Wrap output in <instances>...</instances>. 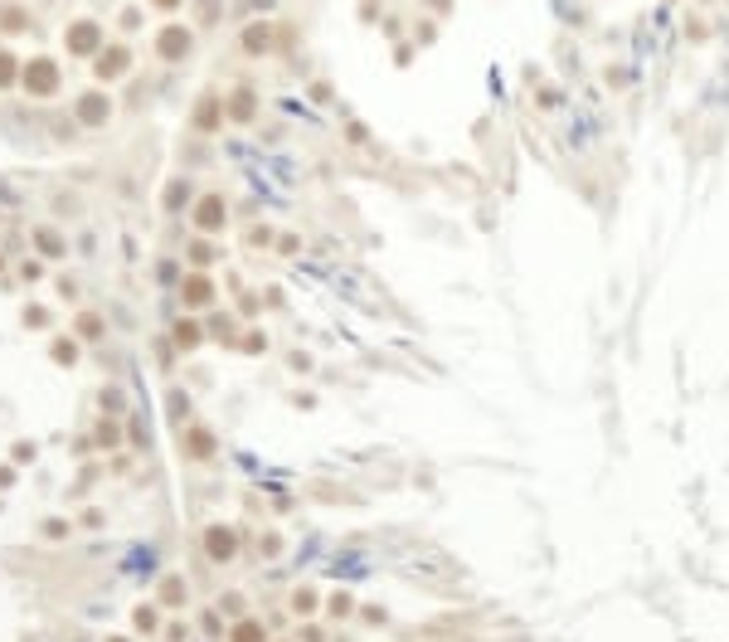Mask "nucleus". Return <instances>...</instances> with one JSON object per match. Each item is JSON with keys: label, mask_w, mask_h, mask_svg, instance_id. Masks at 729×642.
<instances>
[{"label": "nucleus", "mask_w": 729, "mask_h": 642, "mask_svg": "<svg viewBox=\"0 0 729 642\" xmlns=\"http://www.w3.org/2000/svg\"><path fill=\"white\" fill-rule=\"evenodd\" d=\"M20 88H25L29 98H58V88H63V68H58V58H49V54L25 58V68H20Z\"/></svg>", "instance_id": "1"}, {"label": "nucleus", "mask_w": 729, "mask_h": 642, "mask_svg": "<svg viewBox=\"0 0 729 642\" xmlns=\"http://www.w3.org/2000/svg\"><path fill=\"white\" fill-rule=\"evenodd\" d=\"M103 44H108V29L98 25L93 15H78V20L63 25V49H68V58H93Z\"/></svg>", "instance_id": "2"}, {"label": "nucleus", "mask_w": 729, "mask_h": 642, "mask_svg": "<svg viewBox=\"0 0 729 642\" xmlns=\"http://www.w3.org/2000/svg\"><path fill=\"white\" fill-rule=\"evenodd\" d=\"M93 63V78H98V88H108L117 83V78H127V68H132V44H122V39H108L98 54L88 58Z\"/></svg>", "instance_id": "3"}, {"label": "nucleus", "mask_w": 729, "mask_h": 642, "mask_svg": "<svg viewBox=\"0 0 729 642\" xmlns=\"http://www.w3.org/2000/svg\"><path fill=\"white\" fill-rule=\"evenodd\" d=\"M190 224L200 229V234H219L224 224H229V200L224 190H205V195L190 204Z\"/></svg>", "instance_id": "4"}, {"label": "nucleus", "mask_w": 729, "mask_h": 642, "mask_svg": "<svg viewBox=\"0 0 729 642\" xmlns=\"http://www.w3.org/2000/svg\"><path fill=\"white\" fill-rule=\"evenodd\" d=\"M190 54H195V29L190 25H175V20H170V25L156 29V58H161V63H180V58H190Z\"/></svg>", "instance_id": "5"}, {"label": "nucleus", "mask_w": 729, "mask_h": 642, "mask_svg": "<svg viewBox=\"0 0 729 642\" xmlns=\"http://www.w3.org/2000/svg\"><path fill=\"white\" fill-rule=\"evenodd\" d=\"M112 112H117V108H112L108 88H88V93H78V103H73V117H78V127H88V132L108 127Z\"/></svg>", "instance_id": "6"}, {"label": "nucleus", "mask_w": 729, "mask_h": 642, "mask_svg": "<svg viewBox=\"0 0 729 642\" xmlns=\"http://www.w3.org/2000/svg\"><path fill=\"white\" fill-rule=\"evenodd\" d=\"M224 117H229V112H224V93H219V88H205V93L195 98L190 127H195L200 137H210V132H219V127H224Z\"/></svg>", "instance_id": "7"}, {"label": "nucleus", "mask_w": 729, "mask_h": 642, "mask_svg": "<svg viewBox=\"0 0 729 642\" xmlns=\"http://www.w3.org/2000/svg\"><path fill=\"white\" fill-rule=\"evenodd\" d=\"M200 545H205V555L214 559V564H229V559L239 555V531L234 526H205V535H200Z\"/></svg>", "instance_id": "8"}, {"label": "nucleus", "mask_w": 729, "mask_h": 642, "mask_svg": "<svg viewBox=\"0 0 729 642\" xmlns=\"http://www.w3.org/2000/svg\"><path fill=\"white\" fill-rule=\"evenodd\" d=\"M180 297H185L190 311L210 307V302H214V282H210V273H185V278H180Z\"/></svg>", "instance_id": "9"}, {"label": "nucleus", "mask_w": 729, "mask_h": 642, "mask_svg": "<svg viewBox=\"0 0 729 642\" xmlns=\"http://www.w3.org/2000/svg\"><path fill=\"white\" fill-rule=\"evenodd\" d=\"M180 452H185V457H200V462L214 457V433H210L205 423H190L185 433H180Z\"/></svg>", "instance_id": "10"}, {"label": "nucleus", "mask_w": 729, "mask_h": 642, "mask_svg": "<svg viewBox=\"0 0 729 642\" xmlns=\"http://www.w3.org/2000/svg\"><path fill=\"white\" fill-rule=\"evenodd\" d=\"M224 112H229V122H253V117H258V93H253V88L224 93Z\"/></svg>", "instance_id": "11"}, {"label": "nucleus", "mask_w": 729, "mask_h": 642, "mask_svg": "<svg viewBox=\"0 0 729 642\" xmlns=\"http://www.w3.org/2000/svg\"><path fill=\"white\" fill-rule=\"evenodd\" d=\"M239 49H243L248 58L268 54V49H272V25H268V20H253V25H243V34H239Z\"/></svg>", "instance_id": "12"}, {"label": "nucleus", "mask_w": 729, "mask_h": 642, "mask_svg": "<svg viewBox=\"0 0 729 642\" xmlns=\"http://www.w3.org/2000/svg\"><path fill=\"white\" fill-rule=\"evenodd\" d=\"M200 341H205V326H200L195 316H180V321L170 326V346H175V351H200Z\"/></svg>", "instance_id": "13"}, {"label": "nucleus", "mask_w": 729, "mask_h": 642, "mask_svg": "<svg viewBox=\"0 0 729 642\" xmlns=\"http://www.w3.org/2000/svg\"><path fill=\"white\" fill-rule=\"evenodd\" d=\"M132 633H136V638L161 633V604H136V609H132Z\"/></svg>", "instance_id": "14"}, {"label": "nucleus", "mask_w": 729, "mask_h": 642, "mask_svg": "<svg viewBox=\"0 0 729 642\" xmlns=\"http://www.w3.org/2000/svg\"><path fill=\"white\" fill-rule=\"evenodd\" d=\"M34 249H39V258H68V239L44 224V229H34Z\"/></svg>", "instance_id": "15"}, {"label": "nucleus", "mask_w": 729, "mask_h": 642, "mask_svg": "<svg viewBox=\"0 0 729 642\" xmlns=\"http://www.w3.org/2000/svg\"><path fill=\"white\" fill-rule=\"evenodd\" d=\"M190 195H195V190H190V180H185V175H175V180H165L161 209H165V214H180V209L190 204Z\"/></svg>", "instance_id": "16"}, {"label": "nucleus", "mask_w": 729, "mask_h": 642, "mask_svg": "<svg viewBox=\"0 0 729 642\" xmlns=\"http://www.w3.org/2000/svg\"><path fill=\"white\" fill-rule=\"evenodd\" d=\"M78 356H83L78 336H49V361L54 365H78Z\"/></svg>", "instance_id": "17"}, {"label": "nucleus", "mask_w": 729, "mask_h": 642, "mask_svg": "<svg viewBox=\"0 0 729 642\" xmlns=\"http://www.w3.org/2000/svg\"><path fill=\"white\" fill-rule=\"evenodd\" d=\"M0 29H5V34H25V29H34V20H29V10L20 5V0H10V5L0 10Z\"/></svg>", "instance_id": "18"}, {"label": "nucleus", "mask_w": 729, "mask_h": 642, "mask_svg": "<svg viewBox=\"0 0 729 642\" xmlns=\"http://www.w3.org/2000/svg\"><path fill=\"white\" fill-rule=\"evenodd\" d=\"M93 443L103 447V452H108V447H117V443H122V423L112 419V414H103V419L93 423Z\"/></svg>", "instance_id": "19"}, {"label": "nucleus", "mask_w": 729, "mask_h": 642, "mask_svg": "<svg viewBox=\"0 0 729 642\" xmlns=\"http://www.w3.org/2000/svg\"><path fill=\"white\" fill-rule=\"evenodd\" d=\"M20 68H25V58H20V54H10V49H0V93L20 88Z\"/></svg>", "instance_id": "20"}, {"label": "nucleus", "mask_w": 729, "mask_h": 642, "mask_svg": "<svg viewBox=\"0 0 729 642\" xmlns=\"http://www.w3.org/2000/svg\"><path fill=\"white\" fill-rule=\"evenodd\" d=\"M229 642H268V628H263L258 618H239V623L229 628Z\"/></svg>", "instance_id": "21"}, {"label": "nucleus", "mask_w": 729, "mask_h": 642, "mask_svg": "<svg viewBox=\"0 0 729 642\" xmlns=\"http://www.w3.org/2000/svg\"><path fill=\"white\" fill-rule=\"evenodd\" d=\"M20 321H25V331H49V326H54V311L44 307V302H29V307L20 311Z\"/></svg>", "instance_id": "22"}, {"label": "nucleus", "mask_w": 729, "mask_h": 642, "mask_svg": "<svg viewBox=\"0 0 729 642\" xmlns=\"http://www.w3.org/2000/svg\"><path fill=\"white\" fill-rule=\"evenodd\" d=\"M161 604L165 609H180V604H185V579H180V574H165L161 579Z\"/></svg>", "instance_id": "23"}, {"label": "nucleus", "mask_w": 729, "mask_h": 642, "mask_svg": "<svg viewBox=\"0 0 729 642\" xmlns=\"http://www.w3.org/2000/svg\"><path fill=\"white\" fill-rule=\"evenodd\" d=\"M103 331H108V326H103L98 311H78V336H83V341H98Z\"/></svg>", "instance_id": "24"}, {"label": "nucleus", "mask_w": 729, "mask_h": 642, "mask_svg": "<svg viewBox=\"0 0 729 642\" xmlns=\"http://www.w3.org/2000/svg\"><path fill=\"white\" fill-rule=\"evenodd\" d=\"M15 273H20V282H39V278H44V258H25Z\"/></svg>", "instance_id": "25"}, {"label": "nucleus", "mask_w": 729, "mask_h": 642, "mask_svg": "<svg viewBox=\"0 0 729 642\" xmlns=\"http://www.w3.org/2000/svg\"><path fill=\"white\" fill-rule=\"evenodd\" d=\"M68 531H73V526H68L63 516H49V521H44V540H68Z\"/></svg>", "instance_id": "26"}, {"label": "nucleus", "mask_w": 729, "mask_h": 642, "mask_svg": "<svg viewBox=\"0 0 729 642\" xmlns=\"http://www.w3.org/2000/svg\"><path fill=\"white\" fill-rule=\"evenodd\" d=\"M10 457H15V462H34V457H39V447L29 443V438H15V447H10Z\"/></svg>", "instance_id": "27"}, {"label": "nucleus", "mask_w": 729, "mask_h": 642, "mask_svg": "<svg viewBox=\"0 0 729 642\" xmlns=\"http://www.w3.org/2000/svg\"><path fill=\"white\" fill-rule=\"evenodd\" d=\"M243 351H248V356H263V351H268V336L248 331V336H243Z\"/></svg>", "instance_id": "28"}, {"label": "nucleus", "mask_w": 729, "mask_h": 642, "mask_svg": "<svg viewBox=\"0 0 729 642\" xmlns=\"http://www.w3.org/2000/svg\"><path fill=\"white\" fill-rule=\"evenodd\" d=\"M292 609H297V613H306V609H316V594H311V589H297V599H292Z\"/></svg>", "instance_id": "29"}, {"label": "nucleus", "mask_w": 729, "mask_h": 642, "mask_svg": "<svg viewBox=\"0 0 729 642\" xmlns=\"http://www.w3.org/2000/svg\"><path fill=\"white\" fill-rule=\"evenodd\" d=\"M200 628H205L210 638H219V633H224V628H219V613H200Z\"/></svg>", "instance_id": "30"}, {"label": "nucleus", "mask_w": 729, "mask_h": 642, "mask_svg": "<svg viewBox=\"0 0 729 642\" xmlns=\"http://www.w3.org/2000/svg\"><path fill=\"white\" fill-rule=\"evenodd\" d=\"M136 25H141V10L127 5V10H122V29H136Z\"/></svg>", "instance_id": "31"}, {"label": "nucleus", "mask_w": 729, "mask_h": 642, "mask_svg": "<svg viewBox=\"0 0 729 642\" xmlns=\"http://www.w3.org/2000/svg\"><path fill=\"white\" fill-rule=\"evenodd\" d=\"M331 613H336V618L351 613V594H336V599H331Z\"/></svg>", "instance_id": "32"}, {"label": "nucleus", "mask_w": 729, "mask_h": 642, "mask_svg": "<svg viewBox=\"0 0 729 642\" xmlns=\"http://www.w3.org/2000/svg\"><path fill=\"white\" fill-rule=\"evenodd\" d=\"M248 244H253V249H263V244H272V234H268V229H253V234H248Z\"/></svg>", "instance_id": "33"}, {"label": "nucleus", "mask_w": 729, "mask_h": 642, "mask_svg": "<svg viewBox=\"0 0 729 642\" xmlns=\"http://www.w3.org/2000/svg\"><path fill=\"white\" fill-rule=\"evenodd\" d=\"M185 633H190L185 623H170V628H165V638H170V642H185Z\"/></svg>", "instance_id": "34"}, {"label": "nucleus", "mask_w": 729, "mask_h": 642, "mask_svg": "<svg viewBox=\"0 0 729 642\" xmlns=\"http://www.w3.org/2000/svg\"><path fill=\"white\" fill-rule=\"evenodd\" d=\"M112 409H122V399H117L112 390H103V414H112Z\"/></svg>", "instance_id": "35"}, {"label": "nucleus", "mask_w": 729, "mask_h": 642, "mask_svg": "<svg viewBox=\"0 0 729 642\" xmlns=\"http://www.w3.org/2000/svg\"><path fill=\"white\" fill-rule=\"evenodd\" d=\"M151 5H156V10H165V15H170V10H180V5H185V0H151Z\"/></svg>", "instance_id": "36"}, {"label": "nucleus", "mask_w": 729, "mask_h": 642, "mask_svg": "<svg viewBox=\"0 0 729 642\" xmlns=\"http://www.w3.org/2000/svg\"><path fill=\"white\" fill-rule=\"evenodd\" d=\"M0 487H15V467H0Z\"/></svg>", "instance_id": "37"}, {"label": "nucleus", "mask_w": 729, "mask_h": 642, "mask_svg": "<svg viewBox=\"0 0 729 642\" xmlns=\"http://www.w3.org/2000/svg\"><path fill=\"white\" fill-rule=\"evenodd\" d=\"M108 642H132V638H108Z\"/></svg>", "instance_id": "38"}, {"label": "nucleus", "mask_w": 729, "mask_h": 642, "mask_svg": "<svg viewBox=\"0 0 729 642\" xmlns=\"http://www.w3.org/2000/svg\"><path fill=\"white\" fill-rule=\"evenodd\" d=\"M0 268H5V258H0Z\"/></svg>", "instance_id": "39"}]
</instances>
